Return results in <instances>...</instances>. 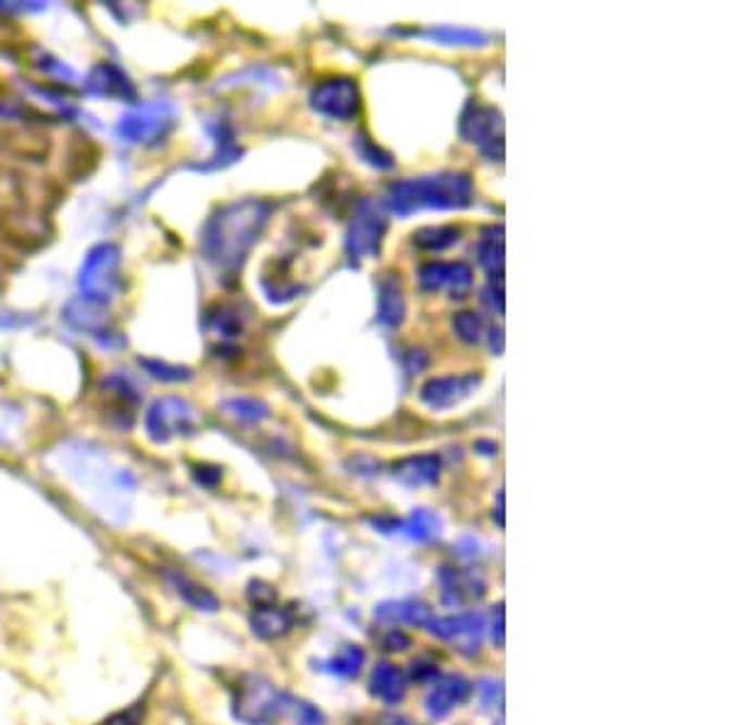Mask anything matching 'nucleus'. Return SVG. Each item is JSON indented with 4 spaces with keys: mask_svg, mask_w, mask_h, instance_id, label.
I'll return each mask as SVG.
<instances>
[{
    "mask_svg": "<svg viewBox=\"0 0 733 725\" xmlns=\"http://www.w3.org/2000/svg\"><path fill=\"white\" fill-rule=\"evenodd\" d=\"M440 474V457L435 454H419V457H409V460H403L394 466V476L399 479L401 484L411 486H425V484H433L438 479Z\"/></svg>",
    "mask_w": 733,
    "mask_h": 725,
    "instance_id": "nucleus-17",
    "label": "nucleus"
},
{
    "mask_svg": "<svg viewBox=\"0 0 733 725\" xmlns=\"http://www.w3.org/2000/svg\"><path fill=\"white\" fill-rule=\"evenodd\" d=\"M403 293L399 279L392 274H384L380 282V323L384 325H399L403 321Z\"/></svg>",
    "mask_w": 733,
    "mask_h": 725,
    "instance_id": "nucleus-20",
    "label": "nucleus"
},
{
    "mask_svg": "<svg viewBox=\"0 0 733 725\" xmlns=\"http://www.w3.org/2000/svg\"><path fill=\"white\" fill-rule=\"evenodd\" d=\"M362 664H364V650L360 645H345V648L328 662V670L333 674H338V677L350 679L362 670Z\"/></svg>",
    "mask_w": 733,
    "mask_h": 725,
    "instance_id": "nucleus-27",
    "label": "nucleus"
},
{
    "mask_svg": "<svg viewBox=\"0 0 733 725\" xmlns=\"http://www.w3.org/2000/svg\"><path fill=\"white\" fill-rule=\"evenodd\" d=\"M431 37L440 39V42L448 45H484L487 37L482 33H474V29H462V27H438L431 29Z\"/></svg>",
    "mask_w": 733,
    "mask_h": 725,
    "instance_id": "nucleus-29",
    "label": "nucleus"
},
{
    "mask_svg": "<svg viewBox=\"0 0 733 725\" xmlns=\"http://www.w3.org/2000/svg\"><path fill=\"white\" fill-rule=\"evenodd\" d=\"M174 584H176V591H179L184 599L194 605V609L218 611V599L211 591H206L203 586L191 584L186 577H174Z\"/></svg>",
    "mask_w": 733,
    "mask_h": 725,
    "instance_id": "nucleus-28",
    "label": "nucleus"
},
{
    "mask_svg": "<svg viewBox=\"0 0 733 725\" xmlns=\"http://www.w3.org/2000/svg\"><path fill=\"white\" fill-rule=\"evenodd\" d=\"M355 149H358L360 157L364 159V162H370L374 166H382V168H389L392 166V157L389 154H384L380 147H376L370 137H364L360 135L358 137V142H355Z\"/></svg>",
    "mask_w": 733,
    "mask_h": 725,
    "instance_id": "nucleus-33",
    "label": "nucleus"
},
{
    "mask_svg": "<svg viewBox=\"0 0 733 725\" xmlns=\"http://www.w3.org/2000/svg\"><path fill=\"white\" fill-rule=\"evenodd\" d=\"M88 93L101 96V98H123V101H133L135 88L127 82V76L115 64H101L96 66L91 76L86 78Z\"/></svg>",
    "mask_w": 733,
    "mask_h": 725,
    "instance_id": "nucleus-15",
    "label": "nucleus"
},
{
    "mask_svg": "<svg viewBox=\"0 0 733 725\" xmlns=\"http://www.w3.org/2000/svg\"><path fill=\"white\" fill-rule=\"evenodd\" d=\"M198 425V413L184 399H160L145 415V430L154 442H166L176 435H191Z\"/></svg>",
    "mask_w": 733,
    "mask_h": 725,
    "instance_id": "nucleus-7",
    "label": "nucleus"
},
{
    "mask_svg": "<svg viewBox=\"0 0 733 725\" xmlns=\"http://www.w3.org/2000/svg\"><path fill=\"white\" fill-rule=\"evenodd\" d=\"M272 205L260 198H247L215 211L201 235L203 257L225 274L240 270L247 254L260 240L264 225L270 223Z\"/></svg>",
    "mask_w": 733,
    "mask_h": 725,
    "instance_id": "nucleus-1",
    "label": "nucleus"
},
{
    "mask_svg": "<svg viewBox=\"0 0 733 725\" xmlns=\"http://www.w3.org/2000/svg\"><path fill=\"white\" fill-rule=\"evenodd\" d=\"M438 579L443 586V601L448 605H464L480 601L484 591H487V584H484L480 574H474L472 570L443 567L438 572Z\"/></svg>",
    "mask_w": 733,
    "mask_h": 725,
    "instance_id": "nucleus-14",
    "label": "nucleus"
},
{
    "mask_svg": "<svg viewBox=\"0 0 733 725\" xmlns=\"http://www.w3.org/2000/svg\"><path fill=\"white\" fill-rule=\"evenodd\" d=\"M399 528L415 542H431L440 535V518L431 511L419 509L411 513L409 521L399 523Z\"/></svg>",
    "mask_w": 733,
    "mask_h": 725,
    "instance_id": "nucleus-23",
    "label": "nucleus"
},
{
    "mask_svg": "<svg viewBox=\"0 0 733 725\" xmlns=\"http://www.w3.org/2000/svg\"><path fill=\"white\" fill-rule=\"evenodd\" d=\"M497 501H499V505H497V523L504 525V491L497 493Z\"/></svg>",
    "mask_w": 733,
    "mask_h": 725,
    "instance_id": "nucleus-38",
    "label": "nucleus"
},
{
    "mask_svg": "<svg viewBox=\"0 0 733 725\" xmlns=\"http://www.w3.org/2000/svg\"><path fill=\"white\" fill-rule=\"evenodd\" d=\"M252 628L264 640L279 638L286 630L291 628V615L276 605H257L252 615Z\"/></svg>",
    "mask_w": 733,
    "mask_h": 725,
    "instance_id": "nucleus-22",
    "label": "nucleus"
},
{
    "mask_svg": "<svg viewBox=\"0 0 733 725\" xmlns=\"http://www.w3.org/2000/svg\"><path fill=\"white\" fill-rule=\"evenodd\" d=\"M78 298L96 305H108L121 289V250L115 245H96L78 270Z\"/></svg>",
    "mask_w": 733,
    "mask_h": 725,
    "instance_id": "nucleus-3",
    "label": "nucleus"
},
{
    "mask_svg": "<svg viewBox=\"0 0 733 725\" xmlns=\"http://www.w3.org/2000/svg\"><path fill=\"white\" fill-rule=\"evenodd\" d=\"M460 240V233L455 230V227H423V230H419L413 235V242L423 247V250H435V252H440V250H448L450 245H455Z\"/></svg>",
    "mask_w": 733,
    "mask_h": 725,
    "instance_id": "nucleus-26",
    "label": "nucleus"
},
{
    "mask_svg": "<svg viewBox=\"0 0 733 725\" xmlns=\"http://www.w3.org/2000/svg\"><path fill=\"white\" fill-rule=\"evenodd\" d=\"M460 133L492 162L504 159V121L499 111L472 101L460 117Z\"/></svg>",
    "mask_w": 733,
    "mask_h": 725,
    "instance_id": "nucleus-5",
    "label": "nucleus"
},
{
    "mask_svg": "<svg viewBox=\"0 0 733 725\" xmlns=\"http://www.w3.org/2000/svg\"><path fill=\"white\" fill-rule=\"evenodd\" d=\"M384 725H413L409 718H389Z\"/></svg>",
    "mask_w": 733,
    "mask_h": 725,
    "instance_id": "nucleus-39",
    "label": "nucleus"
},
{
    "mask_svg": "<svg viewBox=\"0 0 733 725\" xmlns=\"http://www.w3.org/2000/svg\"><path fill=\"white\" fill-rule=\"evenodd\" d=\"M284 697L272 684L252 677L245 682L235 699V718L247 725H264L282 716Z\"/></svg>",
    "mask_w": 733,
    "mask_h": 725,
    "instance_id": "nucleus-8",
    "label": "nucleus"
},
{
    "mask_svg": "<svg viewBox=\"0 0 733 725\" xmlns=\"http://www.w3.org/2000/svg\"><path fill=\"white\" fill-rule=\"evenodd\" d=\"M66 323L76 327V330L88 333V335H108L105 330V305H96L91 301H84V298H76L66 305Z\"/></svg>",
    "mask_w": 733,
    "mask_h": 725,
    "instance_id": "nucleus-18",
    "label": "nucleus"
},
{
    "mask_svg": "<svg viewBox=\"0 0 733 725\" xmlns=\"http://www.w3.org/2000/svg\"><path fill=\"white\" fill-rule=\"evenodd\" d=\"M438 670L433 667V664H425V662H413V670H411V677L415 682H423V679H433Z\"/></svg>",
    "mask_w": 733,
    "mask_h": 725,
    "instance_id": "nucleus-37",
    "label": "nucleus"
},
{
    "mask_svg": "<svg viewBox=\"0 0 733 725\" xmlns=\"http://www.w3.org/2000/svg\"><path fill=\"white\" fill-rule=\"evenodd\" d=\"M225 411L235 415V418H240V421H262L264 415H266V405H262L260 401H254V399H233V401H227L225 403Z\"/></svg>",
    "mask_w": 733,
    "mask_h": 725,
    "instance_id": "nucleus-30",
    "label": "nucleus"
},
{
    "mask_svg": "<svg viewBox=\"0 0 733 725\" xmlns=\"http://www.w3.org/2000/svg\"><path fill=\"white\" fill-rule=\"evenodd\" d=\"M147 366V372H150L154 379H162V382H186L191 379V372L184 370V366H170V364H162V362H154V360H147L142 362Z\"/></svg>",
    "mask_w": 733,
    "mask_h": 725,
    "instance_id": "nucleus-32",
    "label": "nucleus"
},
{
    "mask_svg": "<svg viewBox=\"0 0 733 725\" xmlns=\"http://www.w3.org/2000/svg\"><path fill=\"white\" fill-rule=\"evenodd\" d=\"M428 630L438 635L440 640L455 645V650L462 654H474L482 645L484 618L480 613H460L448 615V618H431Z\"/></svg>",
    "mask_w": 733,
    "mask_h": 725,
    "instance_id": "nucleus-10",
    "label": "nucleus"
},
{
    "mask_svg": "<svg viewBox=\"0 0 733 725\" xmlns=\"http://www.w3.org/2000/svg\"><path fill=\"white\" fill-rule=\"evenodd\" d=\"M472 691V684L460 677V674H448V677H443L433 684V689L428 691V697H425V711H428V716L440 721L448 716V713L460 707L462 701H468Z\"/></svg>",
    "mask_w": 733,
    "mask_h": 725,
    "instance_id": "nucleus-13",
    "label": "nucleus"
},
{
    "mask_svg": "<svg viewBox=\"0 0 733 725\" xmlns=\"http://www.w3.org/2000/svg\"><path fill=\"white\" fill-rule=\"evenodd\" d=\"M392 211L399 215H411L421 208H435V211H452L464 208L472 201V182L464 174H438L406 178L389 186L386 193Z\"/></svg>",
    "mask_w": 733,
    "mask_h": 725,
    "instance_id": "nucleus-2",
    "label": "nucleus"
},
{
    "mask_svg": "<svg viewBox=\"0 0 733 725\" xmlns=\"http://www.w3.org/2000/svg\"><path fill=\"white\" fill-rule=\"evenodd\" d=\"M206 327L218 337V340L223 342L235 340V337L243 333V313L233 305L221 303L215 305L213 311H208Z\"/></svg>",
    "mask_w": 733,
    "mask_h": 725,
    "instance_id": "nucleus-21",
    "label": "nucleus"
},
{
    "mask_svg": "<svg viewBox=\"0 0 733 725\" xmlns=\"http://www.w3.org/2000/svg\"><path fill=\"white\" fill-rule=\"evenodd\" d=\"M374 618L389 625H399V623H409V625H428L433 618L431 609L423 601L415 599H403V601H386L382 605H376Z\"/></svg>",
    "mask_w": 733,
    "mask_h": 725,
    "instance_id": "nucleus-16",
    "label": "nucleus"
},
{
    "mask_svg": "<svg viewBox=\"0 0 733 725\" xmlns=\"http://www.w3.org/2000/svg\"><path fill=\"white\" fill-rule=\"evenodd\" d=\"M455 330L464 342H477L482 335V317L477 313H460L455 317Z\"/></svg>",
    "mask_w": 733,
    "mask_h": 725,
    "instance_id": "nucleus-31",
    "label": "nucleus"
},
{
    "mask_svg": "<svg viewBox=\"0 0 733 725\" xmlns=\"http://www.w3.org/2000/svg\"><path fill=\"white\" fill-rule=\"evenodd\" d=\"M311 105L315 113L333 121H350L360 111V88L352 78H331L315 86Z\"/></svg>",
    "mask_w": 733,
    "mask_h": 725,
    "instance_id": "nucleus-9",
    "label": "nucleus"
},
{
    "mask_svg": "<svg viewBox=\"0 0 733 725\" xmlns=\"http://www.w3.org/2000/svg\"><path fill=\"white\" fill-rule=\"evenodd\" d=\"M484 293H487V303L501 315L504 313V276H494V279L489 282V289Z\"/></svg>",
    "mask_w": 733,
    "mask_h": 725,
    "instance_id": "nucleus-34",
    "label": "nucleus"
},
{
    "mask_svg": "<svg viewBox=\"0 0 733 725\" xmlns=\"http://www.w3.org/2000/svg\"><path fill=\"white\" fill-rule=\"evenodd\" d=\"M480 376H443V379H431L421 389V401L433 411L450 409L462 399H468L472 389H477Z\"/></svg>",
    "mask_w": 733,
    "mask_h": 725,
    "instance_id": "nucleus-11",
    "label": "nucleus"
},
{
    "mask_svg": "<svg viewBox=\"0 0 733 725\" xmlns=\"http://www.w3.org/2000/svg\"><path fill=\"white\" fill-rule=\"evenodd\" d=\"M176 108L170 101H152L133 108L115 125V135L127 145H157L172 133Z\"/></svg>",
    "mask_w": 733,
    "mask_h": 725,
    "instance_id": "nucleus-4",
    "label": "nucleus"
},
{
    "mask_svg": "<svg viewBox=\"0 0 733 725\" xmlns=\"http://www.w3.org/2000/svg\"><path fill=\"white\" fill-rule=\"evenodd\" d=\"M384 648L386 650H409L411 648V638L409 635H403L401 630H394L386 635V640H384Z\"/></svg>",
    "mask_w": 733,
    "mask_h": 725,
    "instance_id": "nucleus-36",
    "label": "nucleus"
},
{
    "mask_svg": "<svg viewBox=\"0 0 733 725\" xmlns=\"http://www.w3.org/2000/svg\"><path fill=\"white\" fill-rule=\"evenodd\" d=\"M213 137H215V147H218V152L213 157V162L208 164L206 168H215V166H225V164H233L237 157H240V149L235 147V140H233V130L231 127H227L223 121H218L213 127Z\"/></svg>",
    "mask_w": 733,
    "mask_h": 725,
    "instance_id": "nucleus-25",
    "label": "nucleus"
},
{
    "mask_svg": "<svg viewBox=\"0 0 733 725\" xmlns=\"http://www.w3.org/2000/svg\"><path fill=\"white\" fill-rule=\"evenodd\" d=\"M480 262L489 276H504V227H494L480 245Z\"/></svg>",
    "mask_w": 733,
    "mask_h": 725,
    "instance_id": "nucleus-24",
    "label": "nucleus"
},
{
    "mask_svg": "<svg viewBox=\"0 0 733 725\" xmlns=\"http://www.w3.org/2000/svg\"><path fill=\"white\" fill-rule=\"evenodd\" d=\"M372 693L376 699H382L384 703H399L406 693V679L403 674L394 667L389 662L376 664L370 679Z\"/></svg>",
    "mask_w": 733,
    "mask_h": 725,
    "instance_id": "nucleus-19",
    "label": "nucleus"
},
{
    "mask_svg": "<svg viewBox=\"0 0 733 725\" xmlns=\"http://www.w3.org/2000/svg\"><path fill=\"white\" fill-rule=\"evenodd\" d=\"M492 640L497 648H504V605L501 603L492 611Z\"/></svg>",
    "mask_w": 733,
    "mask_h": 725,
    "instance_id": "nucleus-35",
    "label": "nucleus"
},
{
    "mask_svg": "<svg viewBox=\"0 0 733 725\" xmlns=\"http://www.w3.org/2000/svg\"><path fill=\"white\" fill-rule=\"evenodd\" d=\"M384 233H386V217L382 208L374 201H362L352 215L348 227V240H345V250H348L350 260L360 262L380 252Z\"/></svg>",
    "mask_w": 733,
    "mask_h": 725,
    "instance_id": "nucleus-6",
    "label": "nucleus"
},
{
    "mask_svg": "<svg viewBox=\"0 0 733 725\" xmlns=\"http://www.w3.org/2000/svg\"><path fill=\"white\" fill-rule=\"evenodd\" d=\"M419 282L428 291L448 289L455 296H462L472 284V270L462 262H431L419 270Z\"/></svg>",
    "mask_w": 733,
    "mask_h": 725,
    "instance_id": "nucleus-12",
    "label": "nucleus"
}]
</instances>
